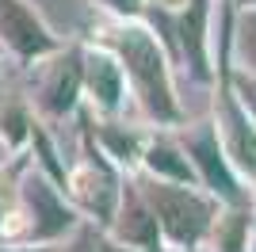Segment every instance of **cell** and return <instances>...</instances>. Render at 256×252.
I'll return each mask as SVG.
<instances>
[{
	"label": "cell",
	"instance_id": "obj_7",
	"mask_svg": "<svg viewBox=\"0 0 256 252\" xmlns=\"http://www.w3.org/2000/svg\"><path fill=\"white\" fill-rule=\"evenodd\" d=\"M73 191L100 222H111V210H115V199H118V184L111 176V168L100 160V153L73 176Z\"/></svg>",
	"mask_w": 256,
	"mask_h": 252
},
{
	"label": "cell",
	"instance_id": "obj_9",
	"mask_svg": "<svg viewBox=\"0 0 256 252\" xmlns=\"http://www.w3.org/2000/svg\"><path fill=\"white\" fill-rule=\"evenodd\" d=\"M118 237H126L130 244L138 248H157V214L146 202V195H126V214H122V226H118Z\"/></svg>",
	"mask_w": 256,
	"mask_h": 252
},
{
	"label": "cell",
	"instance_id": "obj_1",
	"mask_svg": "<svg viewBox=\"0 0 256 252\" xmlns=\"http://www.w3.org/2000/svg\"><path fill=\"white\" fill-rule=\"evenodd\" d=\"M111 46L118 50L122 65H126V76L138 92L142 107L157 122H180V107H176V96H172L168 65H164L157 38L146 27H118V31H111Z\"/></svg>",
	"mask_w": 256,
	"mask_h": 252
},
{
	"label": "cell",
	"instance_id": "obj_6",
	"mask_svg": "<svg viewBox=\"0 0 256 252\" xmlns=\"http://www.w3.org/2000/svg\"><path fill=\"white\" fill-rule=\"evenodd\" d=\"M222 130H226V149L248 176H256V126L248 122V111L237 104V96L222 88Z\"/></svg>",
	"mask_w": 256,
	"mask_h": 252
},
{
	"label": "cell",
	"instance_id": "obj_17",
	"mask_svg": "<svg viewBox=\"0 0 256 252\" xmlns=\"http://www.w3.org/2000/svg\"><path fill=\"white\" fill-rule=\"evenodd\" d=\"M69 252H96V248H88V241H76V244H73Z\"/></svg>",
	"mask_w": 256,
	"mask_h": 252
},
{
	"label": "cell",
	"instance_id": "obj_10",
	"mask_svg": "<svg viewBox=\"0 0 256 252\" xmlns=\"http://www.w3.org/2000/svg\"><path fill=\"white\" fill-rule=\"evenodd\" d=\"M146 164H150V172L160 176V180H176V184H192L195 180V164L188 160V149L172 146V142H164V138L150 146Z\"/></svg>",
	"mask_w": 256,
	"mask_h": 252
},
{
	"label": "cell",
	"instance_id": "obj_19",
	"mask_svg": "<svg viewBox=\"0 0 256 252\" xmlns=\"http://www.w3.org/2000/svg\"><path fill=\"white\" fill-rule=\"evenodd\" d=\"M107 252H122V248H107Z\"/></svg>",
	"mask_w": 256,
	"mask_h": 252
},
{
	"label": "cell",
	"instance_id": "obj_5",
	"mask_svg": "<svg viewBox=\"0 0 256 252\" xmlns=\"http://www.w3.org/2000/svg\"><path fill=\"white\" fill-rule=\"evenodd\" d=\"M0 34L16 54L31 58V54H46L54 46V38L46 34V27L23 8L20 0H0Z\"/></svg>",
	"mask_w": 256,
	"mask_h": 252
},
{
	"label": "cell",
	"instance_id": "obj_3",
	"mask_svg": "<svg viewBox=\"0 0 256 252\" xmlns=\"http://www.w3.org/2000/svg\"><path fill=\"white\" fill-rule=\"evenodd\" d=\"M184 149H188V157H192L199 180H203L214 195H222L226 202H245V195L237 191L234 172H230V164H226L222 146H218V134H214L210 126H199L195 134H188L184 138Z\"/></svg>",
	"mask_w": 256,
	"mask_h": 252
},
{
	"label": "cell",
	"instance_id": "obj_13",
	"mask_svg": "<svg viewBox=\"0 0 256 252\" xmlns=\"http://www.w3.org/2000/svg\"><path fill=\"white\" fill-rule=\"evenodd\" d=\"M245 214H230V218H218V248L222 252H241L245 248Z\"/></svg>",
	"mask_w": 256,
	"mask_h": 252
},
{
	"label": "cell",
	"instance_id": "obj_11",
	"mask_svg": "<svg viewBox=\"0 0 256 252\" xmlns=\"http://www.w3.org/2000/svg\"><path fill=\"white\" fill-rule=\"evenodd\" d=\"M31 206H34V237H54V233H62L73 222L69 210L58 202V195L38 180L31 184Z\"/></svg>",
	"mask_w": 256,
	"mask_h": 252
},
{
	"label": "cell",
	"instance_id": "obj_16",
	"mask_svg": "<svg viewBox=\"0 0 256 252\" xmlns=\"http://www.w3.org/2000/svg\"><path fill=\"white\" fill-rule=\"evenodd\" d=\"M104 4H111V8H115V12H130V16H134L142 0H104Z\"/></svg>",
	"mask_w": 256,
	"mask_h": 252
},
{
	"label": "cell",
	"instance_id": "obj_2",
	"mask_svg": "<svg viewBox=\"0 0 256 252\" xmlns=\"http://www.w3.org/2000/svg\"><path fill=\"white\" fill-rule=\"evenodd\" d=\"M146 202L157 214V226L168 233L172 244L180 248H192L214 230L218 222V206H214L206 195L192 188V184H176V180H153L146 184Z\"/></svg>",
	"mask_w": 256,
	"mask_h": 252
},
{
	"label": "cell",
	"instance_id": "obj_14",
	"mask_svg": "<svg viewBox=\"0 0 256 252\" xmlns=\"http://www.w3.org/2000/svg\"><path fill=\"white\" fill-rule=\"evenodd\" d=\"M237 46H241V62L256 73V4L245 8L241 16V27H237Z\"/></svg>",
	"mask_w": 256,
	"mask_h": 252
},
{
	"label": "cell",
	"instance_id": "obj_4",
	"mask_svg": "<svg viewBox=\"0 0 256 252\" xmlns=\"http://www.w3.org/2000/svg\"><path fill=\"white\" fill-rule=\"evenodd\" d=\"M206 16H210V0H184L180 16L172 20V34L199 80H206Z\"/></svg>",
	"mask_w": 256,
	"mask_h": 252
},
{
	"label": "cell",
	"instance_id": "obj_12",
	"mask_svg": "<svg viewBox=\"0 0 256 252\" xmlns=\"http://www.w3.org/2000/svg\"><path fill=\"white\" fill-rule=\"evenodd\" d=\"M80 80H84V65H76V58L65 65V69H58V73H54V84L46 88L50 111H69V107H73V92H76Z\"/></svg>",
	"mask_w": 256,
	"mask_h": 252
},
{
	"label": "cell",
	"instance_id": "obj_8",
	"mask_svg": "<svg viewBox=\"0 0 256 252\" xmlns=\"http://www.w3.org/2000/svg\"><path fill=\"white\" fill-rule=\"evenodd\" d=\"M84 84L100 107L115 111L118 100H122V65H115L107 54H88L84 58Z\"/></svg>",
	"mask_w": 256,
	"mask_h": 252
},
{
	"label": "cell",
	"instance_id": "obj_18",
	"mask_svg": "<svg viewBox=\"0 0 256 252\" xmlns=\"http://www.w3.org/2000/svg\"><path fill=\"white\" fill-rule=\"evenodd\" d=\"M237 4H241V8H252V4H256V0H237Z\"/></svg>",
	"mask_w": 256,
	"mask_h": 252
},
{
	"label": "cell",
	"instance_id": "obj_15",
	"mask_svg": "<svg viewBox=\"0 0 256 252\" xmlns=\"http://www.w3.org/2000/svg\"><path fill=\"white\" fill-rule=\"evenodd\" d=\"M237 92H241V104H245V111L256 118V76H237Z\"/></svg>",
	"mask_w": 256,
	"mask_h": 252
}]
</instances>
